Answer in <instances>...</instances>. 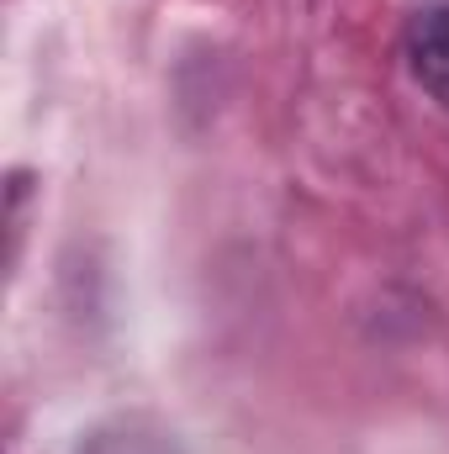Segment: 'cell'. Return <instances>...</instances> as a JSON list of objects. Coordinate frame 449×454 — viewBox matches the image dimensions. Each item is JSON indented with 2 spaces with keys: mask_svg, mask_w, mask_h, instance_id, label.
I'll return each mask as SVG.
<instances>
[{
  "mask_svg": "<svg viewBox=\"0 0 449 454\" xmlns=\"http://www.w3.org/2000/svg\"><path fill=\"white\" fill-rule=\"evenodd\" d=\"M407 64H413L418 85H423V90L449 112V0L413 16V32H407Z\"/></svg>",
  "mask_w": 449,
  "mask_h": 454,
  "instance_id": "1",
  "label": "cell"
}]
</instances>
